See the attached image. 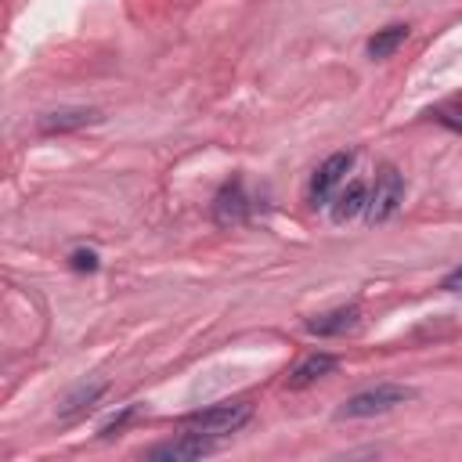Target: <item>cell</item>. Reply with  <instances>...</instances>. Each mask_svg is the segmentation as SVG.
I'll return each mask as SVG.
<instances>
[{"label": "cell", "mask_w": 462, "mask_h": 462, "mask_svg": "<svg viewBox=\"0 0 462 462\" xmlns=\"http://www.w3.org/2000/svg\"><path fill=\"white\" fill-rule=\"evenodd\" d=\"M249 419H253V404H245V401H224V404H213V408H202V411L184 415L180 419V430L199 433V437L224 440L231 433H238Z\"/></svg>", "instance_id": "cell-1"}, {"label": "cell", "mask_w": 462, "mask_h": 462, "mask_svg": "<svg viewBox=\"0 0 462 462\" xmlns=\"http://www.w3.org/2000/svg\"><path fill=\"white\" fill-rule=\"evenodd\" d=\"M415 390L411 386H397V383H379V386H368L354 397H346L336 411V419H372V415H386L393 411L397 404L411 401Z\"/></svg>", "instance_id": "cell-2"}, {"label": "cell", "mask_w": 462, "mask_h": 462, "mask_svg": "<svg viewBox=\"0 0 462 462\" xmlns=\"http://www.w3.org/2000/svg\"><path fill=\"white\" fill-rule=\"evenodd\" d=\"M404 202V177L393 166H383L375 173V184L368 191V206H365V224H386Z\"/></svg>", "instance_id": "cell-3"}, {"label": "cell", "mask_w": 462, "mask_h": 462, "mask_svg": "<svg viewBox=\"0 0 462 462\" xmlns=\"http://www.w3.org/2000/svg\"><path fill=\"white\" fill-rule=\"evenodd\" d=\"M350 166H354V152H336V155H328V159L314 170V177H310V206H328V202L336 199V191L343 188Z\"/></svg>", "instance_id": "cell-4"}, {"label": "cell", "mask_w": 462, "mask_h": 462, "mask_svg": "<svg viewBox=\"0 0 462 462\" xmlns=\"http://www.w3.org/2000/svg\"><path fill=\"white\" fill-rule=\"evenodd\" d=\"M217 448H220V440L180 430V437H173V440H162V444L148 448V451H144V458H162V462H195V458L213 455Z\"/></svg>", "instance_id": "cell-5"}, {"label": "cell", "mask_w": 462, "mask_h": 462, "mask_svg": "<svg viewBox=\"0 0 462 462\" xmlns=\"http://www.w3.org/2000/svg\"><path fill=\"white\" fill-rule=\"evenodd\" d=\"M253 213V199L242 184V177H231L217 195H213V220L220 227H235V224H245Z\"/></svg>", "instance_id": "cell-6"}, {"label": "cell", "mask_w": 462, "mask_h": 462, "mask_svg": "<svg viewBox=\"0 0 462 462\" xmlns=\"http://www.w3.org/2000/svg\"><path fill=\"white\" fill-rule=\"evenodd\" d=\"M365 206H368V188L361 180L346 184L336 191V199L328 202V213H332V224H350L354 217H365Z\"/></svg>", "instance_id": "cell-7"}, {"label": "cell", "mask_w": 462, "mask_h": 462, "mask_svg": "<svg viewBox=\"0 0 462 462\" xmlns=\"http://www.w3.org/2000/svg\"><path fill=\"white\" fill-rule=\"evenodd\" d=\"M357 321H361V310L350 303V307H336V310H325V314L310 318V321H307V332H314V336H343V332H350Z\"/></svg>", "instance_id": "cell-8"}, {"label": "cell", "mask_w": 462, "mask_h": 462, "mask_svg": "<svg viewBox=\"0 0 462 462\" xmlns=\"http://www.w3.org/2000/svg\"><path fill=\"white\" fill-rule=\"evenodd\" d=\"M328 372H336V357H332V354H307V357L289 372L285 383H289V390H303V386L325 379Z\"/></svg>", "instance_id": "cell-9"}, {"label": "cell", "mask_w": 462, "mask_h": 462, "mask_svg": "<svg viewBox=\"0 0 462 462\" xmlns=\"http://www.w3.org/2000/svg\"><path fill=\"white\" fill-rule=\"evenodd\" d=\"M87 123H97L94 108H58V112H47L40 119V134H69V130H79Z\"/></svg>", "instance_id": "cell-10"}, {"label": "cell", "mask_w": 462, "mask_h": 462, "mask_svg": "<svg viewBox=\"0 0 462 462\" xmlns=\"http://www.w3.org/2000/svg\"><path fill=\"white\" fill-rule=\"evenodd\" d=\"M404 40H408V25H386V29H379V32L368 40V58H372V61H383V58H390Z\"/></svg>", "instance_id": "cell-11"}, {"label": "cell", "mask_w": 462, "mask_h": 462, "mask_svg": "<svg viewBox=\"0 0 462 462\" xmlns=\"http://www.w3.org/2000/svg\"><path fill=\"white\" fill-rule=\"evenodd\" d=\"M101 393H105V383L79 386V390H72V393L65 397V404L58 408V415H61V419H76V415H79V411H87V408H90V404H94Z\"/></svg>", "instance_id": "cell-12"}, {"label": "cell", "mask_w": 462, "mask_h": 462, "mask_svg": "<svg viewBox=\"0 0 462 462\" xmlns=\"http://www.w3.org/2000/svg\"><path fill=\"white\" fill-rule=\"evenodd\" d=\"M69 267L90 274V271H97V253H94V249H72V253H69Z\"/></svg>", "instance_id": "cell-13"}, {"label": "cell", "mask_w": 462, "mask_h": 462, "mask_svg": "<svg viewBox=\"0 0 462 462\" xmlns=\"http://www.w3.org/2000/svg\"><path fill=\"white\" fill-rule=\"evenodd\" d=\"M134 415H137V404H130V408H123L119 415H112V419H108V422L101 426V437H116V433H119V430H123V426H126V422H130Z\"/></svg>", "instance_id": "cell-14"}, {"label": "cell", "mask_w": 462, "mask_h": 462, "mask_svg": "<svg viewBox=\"0 0 462 462\" xmlns=\"http://www.w3.org/2000/svg\"><path fill=\"white\" fill-rule=\"evenodd\" d=\"M448 292H462V267H455L451 274H444V282H440Z\"/></svg>", "instance_id": "cell-15"}]
</instances>
